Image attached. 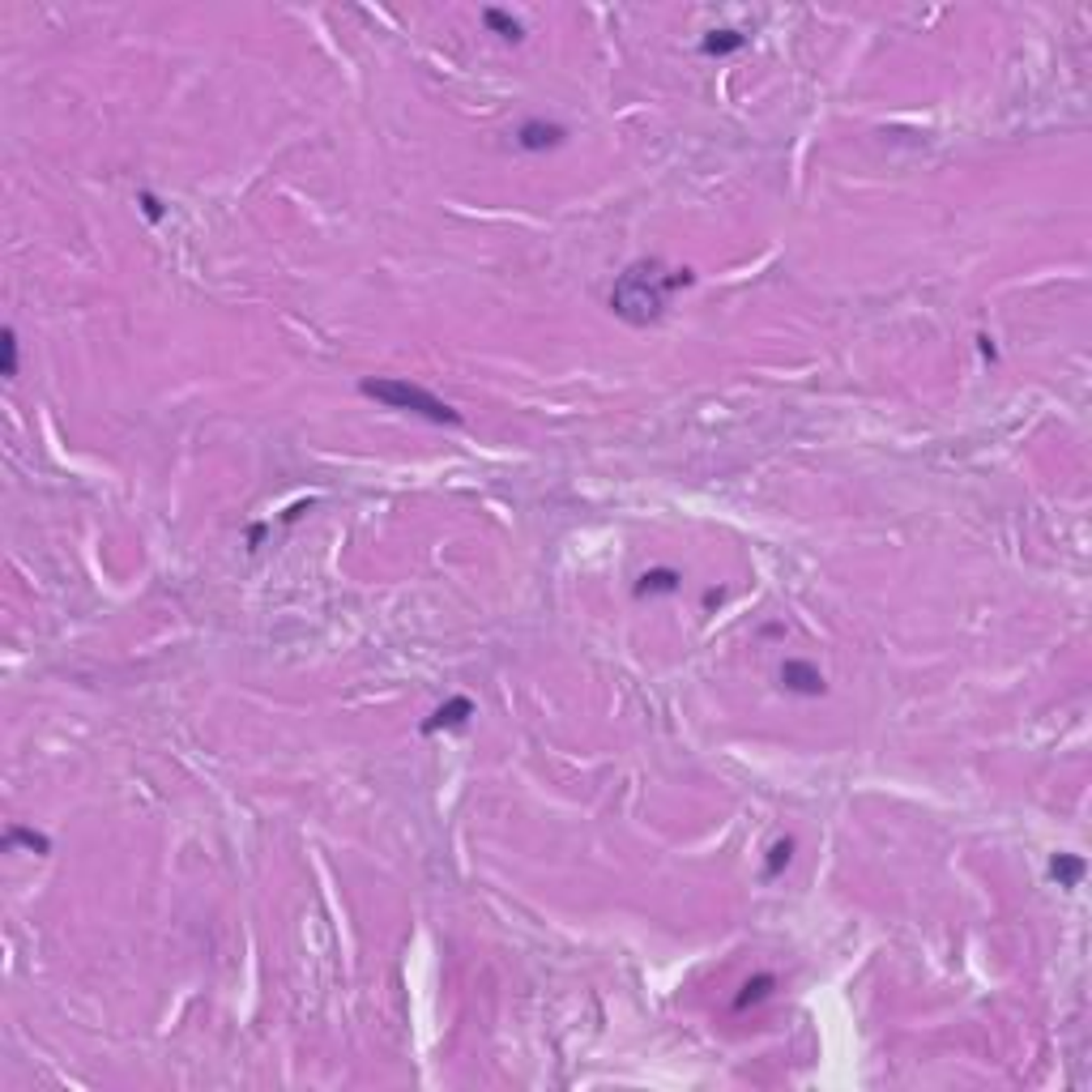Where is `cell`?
<instances>
[{
    "mask_svg": "<svg viewBox=\"0 0 1092 1092\" xmlns=\"http://www.w3.org/2000/svg\"><path fill=\"white\" fill-rule=\"evenodd\" d=\"M141 210H146V218H150V222H158V218H163V210H158V201H154L150 193H141Z\"/></svg>",
    "mask_w": 1092,
    "mask_h": 1092,
    "instance_id": "obj_14",
    "label": "cell"
},
{
    "mask_svg": "<svg viewBox=\"0 0 1092 1092\" xmlns=\"http://www.w3.org/2000/svg\"><path fill=\"white\" fill-rule=\"evenodd\" d=\"M359 393L367 402H380L385 410L410 414V418H423L431 427H461V410L449 406L444 397H435L431 388L414 385L406 376H376V380H359Z\"/></svg>",
    "mask_w": 1092,
    "mask_h": 1092,
    "instance_id": "obj_2",
    "label": "cell"
},
{
    "mask_svg": "<svg viewBox=\"0 0 1092 1092\" xmlns=\"http://www.w3.org/2000/svg\"><path fill=\"white\" fill-rule=\"evenodd\" d=\"M18 845H26L30 854H52V841L44 833H35V828H22V824H13L4 833V849H18Z\"/></svg>",
    "mask_w": 1092,
    "mask_h": 1092,
    "instance_id": "obj_9",
    "label": "cell"
},
{
    "mask_svg": "<svg viewBox=\"0 0 1092 1092\" xmlns=\"http://www.w3.org/2000/svg\"><path fill=\"white\" fill-rule=\"evenodd\" d=\"M781 687L790 691V696H824L828 691V683H824V674H819V666L802 662V658H790V662L781 666Z\"/></svg>",
    "mask_w": 1092,
    "mask_h": 1092,
    "instance_id": "obj_4",
    "label": "cell"
},
{
    "mask_svg": "<svg viewBox=\"0 0 1092 1092\" xmlns=\"http://www.w3.org/2000/svg\"><path fill=\"white\" fill-rule=\"evenodd\" d=\"M743 47H747V35H738V30H708L700 52L705 56H729V52H743Z\"/></svg>",
    "mask_w": 1092,
    "mask_h": 1092,
    "instance_id": "obj_8",
    "label": "cell"
},
{
    "mask_svg": "<svg viewBox=\"0 0 1092 1092\" xmlns=\"http://www.w3.org/2000/svg\"><path fill=\"white\" fill-rule=\"evenodd\" d=\"M470 717H474V700H470V696H452L449 705H440L427 721H423V734H435V729H461Z\"/></svg>",
    "mask_w": 1092,
    "mask_h": 1092,
    "instance_id": "obj_5",
    "label": "cell"
},
{
    "mask_svg": "<svg viewBox=\"0 0 1092 1092\" xmlns=\"http://www.w3.org/2000/svg\"><path fill=\"white\" fill-rule=\"evenodd\" d=\"M696 282L691 269H670L662 260H632L610 286V312L627 324H658L679 291Z\"/></svg>",
    "mask_w": 1092,
    "mask_h": 1092,
    "instance_id": "obj_1",
    "label": "cell"
},
{
    "mask_svg": "<svg viewBox=\"0 0 1092 1092\" xmlns=\"http://www.w3.org/2000/svg\"><path fill=\"white\" fill-rule=\"evenodd\" d=\"M1049 875L1058 879V888H1075L1080 879H1084V857L1075 854H1058L1054 862H1049Z\"/></svg>",
    "mask_w": 1092,
    "mask_h": 1092,
    "instance_id": "obj_10",
    "label": "cell"
},
{
    "mask_svg": "<svg viewBox=\"0 0 1092 1092\" xmlns=\"http://www.w3.org/2000/svg\"><path fill=\"white\" fill-rule=\"evenodd\" d=\"M0 376L18 380V333H13V324L0 329Z\"/></svg>",
    "mask_w": 1092,
    "mask_h": 1092,
    "instance_id": "obj_12",
    "label": "cell"
},
{
    "mask_svg": "<svg viewBox=\"0 0 1092 1092\" xmlns=\"http://www.w3.org/2000/svg\"><path fill=\"white\" fill-rule=\"evenodd\" d=\"M793 862V836H781L777 845L769 849V862H764V879H777L785 866Z\"/></svg>",
    "mask_w": 1092,
    "mask_h": 1092,
    "instance_id": "obj_13",
    "label": "cell"
},
{
    "mask_svg": "<svg viewBox=\"0 0 1092 1092\" xmlns=\"http://www.w3.org/2000/svg\"><path fill=\"white\" fill-rule=\"evenodd\" d=\"M772 985H777V977L772 973H760V977H751L747 985H743V994L734 999V1011H743V1007H755V1003H764L772 994Z\"/></svg>",
    "mask_w": 1092,
    "mask_h": 1092,
    "instance_id": "obj_11",
    "label": "cell"
},
{
    "mask_svg": "<svg viewBox=\"0 0 1092 1092\" xmlns=\"http://www.w3.org/2000/svg\"><path fill=\"white\" fill-rule=\"evenodd\" d=\"M516 150L525 154H546V150H559L563 141H568V129L563 124H555V120H542V116H530V120H521L513 132Z\"/></svg>",
    "mask_w": 1092,
    "mask_h": 1092,
    "instance_id": "obj_3",
    "label": "cell"
},
{
    "mask_svg": "<svg viewBox=\"0 0 1092 1092\" xmlns=\"http://www.w3.org/2000/svg\"><path fill=\"white\" fill-rule=\"evenodd\" d=\"M482 26L495 30L504 44H521V39H525V26L516 22L513 13H504V9H482Z\"/></svg>",
    "mask_w": 1092,
    "mask_h": 1092,
    "instance_id": "obj_7",
    "label": "cell"
},
{
    "mask_svg": "<svg viewBox=\"0 0 1092 1092\" xmlns=\"http://www.w3.org/2000/svg\"><path fill=\"white\" fill-rule=\"evenodd\" d=\"M683 589V572L679 568H649L636 585L641 598H666V594H679Z\"/></svg>",
    "mask_w": 1092,
    "mask_h": 1092,
    "instance_id": "obj_6",
    "label": "cell"
}]
</instances>
